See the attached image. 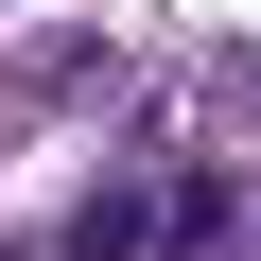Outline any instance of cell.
<instances>
[{"label": "cell", "mask_w": 261, "mask_h": 261, "mask_svg": "<svg viewBox=\"0 0 261 261\" xmlns=\"http://www.w3.org/2000/svg\"><path fill=\"white\" fill-rule=\"evenodd\" d=\"M70 261H157V192H105V209H70Z\"/></svg>", "instance_id": "1"}, {"label": "cell", "mask_w": 261, "mask_h": 261, "mask_svg": "<svg viewBox=\"0 0 261 261\" xmlns=\"http://www.w3.org/2000/svg\"><path fill=\"white\" fill-rule=\"evenodd\" d=\"M226 209H244L226 174H174V192H157V261H192V244H226Z\"/></svg>", "instance_id": "2"}]
</instances>
